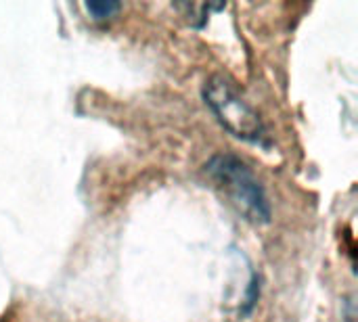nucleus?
<instances>
[{
	"instance_id": "obj_1",
	"label": "nucleus",
	"mask_w": 358,
	"mask_h": 322,
	"mask_svg": "<svg viewBox=\"0 0 358 322\" xmlns=\"http://www.w3.org/2000/svg\"><path fill=\"white\" fill-rule=\"evenodd\" d=\"M212 180L224 191L229 201L252 222H268L271 205L254 172L235 155H216L206 166Z\"/></svg>"
},
{
	"instance_id": "obj_2",
	"label": "nucleus",
	"mask_w": 358,
	"mask_h": 322,
	"mask_svg": "<svg viewBox=\"0 0 358 322\" xmlns=\"http://www.w3.org/2000/svg\"><path fill=\"white\" fill-rule=\"evenodd\" d=\"M203 98L218 122L237 138L248 142H264L266 130L260 115L252 109V105L235 90L231 82L224 78H212L206 82Z\"/></svg>"
},
{
	"instance_id": "obj_3",
	"label": "nucleus",
	"mask_w": 358,
	"mask_h": 322,
	"mask_svg": "<svg viewBox=\"0 0 358 322\" xmlns=\"http://www.w3.org/2000/svg\"><path fill=\"white\" fill-rule=\"evenodd\" d=\"M120 8H122L120 2H86L88 15H92V19H96V21L113 17Z\"/></svg>"
}]
</instances>
